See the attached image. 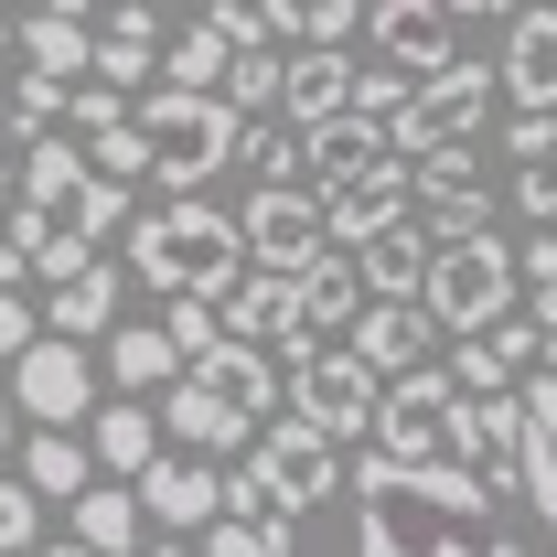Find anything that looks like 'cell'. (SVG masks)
Masks as SVG:
<instances>
[{"label": "cell", "mask_w": 557, "mask_h": 557, "mask_svg": "<svg viewBox=\"0 0 557 557\" xmlns=\"http://www.w3.org/2000/svg\"><path fill=\"white\" fill-rule=\"evenodd\" d=\"M225 75H236V44L214 33V11L194 33H172V54H161V86H172V97H225Z\"/></svg>", "instance_id": "27"}, {"label": "cell", "mask_w": 557, "mask_h": 557, "mask_svg": "<svg viewBox=\"0 0 557 557\" xmlns=\"http://www.w3.org/2000/svg\"><path fill=\"white\" fill-rule=\"evenodd\" d=\"M0 129H11V86H0Z\"/></svg>", "instance_id": "40"}, {"label": "cell", "mask_w": 557, "mask_h": 557, "mask_svg": "<svg viewBox=\"0 0 557 557\" xmlns=\"http://www.w3.org/2000/svg\"><path fill=\"white\" fill-rule=\"evenodd\" d=\"M504 97L515 119H557V11H525L504 33Z\"/></svg>", "instance_id": "17"}, {"label": "cell", "mask_w": 557, "mask_h": 557, "mask_svg": "<svg viewBox=\"0 0 557 557\" xmlns=\"http://www.w3.org/2000/svg\"><path fill=\"white\" fill-rule=\"evenodd\" d=\"M504 161L515 172H557V119H504Z\"/></svg>", "instance_id": "31"}, {"label": "cell", "mask_w": 557, "mask_h": 557, "mask_svg": "<svg viewBox=\"0 0 557 557\" xmlns=\"http://www.w3.org/2000/svg\"><path fill=\"white\" fill-rule=\"evenodd\" d=\"M515 269L536 278V300H557V236H536V247H515Z\"/></svg>", "instance_id": "34"}, {"label": "cell", "mask_w": 557, "mask_h": 557, "mask_svg": "<svg viewBox=\"0 0 557 557\" xmlns=\"http://www.w3.org/2000/svg\"><path fill=\"white\" fill-rule=\"evenodd\" d=\"M0 557H44V493L22 483V472L0 483Z\"/></svg>", "instance_id": "29"}, {"label": "cell", "mask_w": 557, "mask_h": 557, "mask_svg": "<svg viewBox=\"0 0 557 557\" xmlns=\"http://www.w3.org/2000/svg\"><path fill=\"white\" fill-rule=\"evenodd\" d=\"M205 557H289V536H278V525H236V515H225V525L205 536Z\"/></svg>", "instance_id": "32"}, {"label": "cell", "mask_w": 557, "mask_h": 557, "mask_svg": "<svg viewBox=\"0 0 557 557\" xmlns=\"http://www.w3.org/2000/svg\"><path fill=\"white\" fill-rule=\"evenodd\" d=\"M44 557H86V547H75V536H65V547H44Z\"/></svg>", "instance_id": "38"}, {"label": "cell", "mask_w": 557, "mask_h": 557, "mask_svg": "<svg viewBox=\"0 0 557 557\" xmlns=\"http://www.w3.org/2000/svg\"><path fill=\"white\" fill-rule=\"evenodd\" d=\"M108 322H119V269H86L75 289L44 300V333H54V344H86V333H108Z\"/></svg>", "instance_id": "28"}, {"label": "cell", "mask_w": 557, "mask_h": 557, "mask_svg": "<svg viewBox=\"0 0 557 557\" xmlns=\"http://www.w3.org/2000/svg\"><path fill=\"white\" fill-rule=\"evenodd\" d=\"M75 547L86 557H150V515H139V483H97L75 504Z\"/></svg>", "instance_id": "23"}, {"label": "cell", "mask_w": 557, "mask_h": 557, "mask_svg": "<svg viewBox=\"0 0 557 557\" xmlns=\"http://www.w3.org/2000/svg\"><path fill=\"white\" fill-rule=\"evenodd\" d=\"M450 429H461V386H450V364H418V375L386 386L364 461H386V472H440V461H450Z\"/></svg>", "instance_id": "6"}, {"label": "cell", "mask_w": 557, "mask_h": 557, "mask_svg": "<svg viewBox=\"0 0 557 557\" xmlns=\"http://www.w3.org/2000/svg\"><path fill=\"white\" fill-rule=\"evenodd\" d=\"M22 278H33V258H22V247L0 236V289H22Z\"/></svg>", "instance_id": "35"}, {"label": "cell", "mask_w": 557, "mask_h": 557, "mask_svg": "<svg viewBox=\"0 0 557 557\" xmlns=\"http://www.w3.org/2000/svg\"><path fill=\"white\" fill-rule=\"evenodd\" d=\"M236 225H247V258H258V278H289V289L322 269V258H344V247H333V214H322V194H258Z\"/></svg>", "instance_id": "9"}, {"label": "cell", "mask_w": 557, "mask_h": 557, "mask_svg": "<svg viewBox=\"0 0 557 557\" xmlns=\"http://www.w3.org/2000/svg\"><path fill=\"white\" fill-rule=\"evenodd\" d=\"M139 214H129V194L86 161V139H33L22 150V205H11V247L33 258V278L44 289H75L86 269H108L97 247L108 236H129Z\"/></svg>", "instance_id": "2"}, {"label": "cell", "mask_w": 557, "mask_h": 557, "mask_svg": "<svg viewBox=\"0 0 557 557\" xmlns=\"http://www.w3.org/2000/svg\"><path fill=\"white\" fill-rule=\"evenodd\" d=\"M525 504L547 515V557H557V375L525 386Z\"/></svg>", "instance_id": "26"}, {"label": "cell", "mask_w": 557, "mask_h": 557, "mask_svg": "<svg viewBox=\"0 0 557 557\" xmlns=\"http://www.w3.org/2000/svg\"><path fill=\"white\" fill-rule=\"evenodd\" d=\"M11 429H22V408H11V386H0V450H11Z\"/></svg>", "instance_id": "36"}, {"label": "cell", "mask_w": 557, "mask_h": 557, "mask_svg": "<svg viewBox=\"0 0 557 557\" xmlns=\"http://www.w3.org/2000/svg\"><path fill=\"white\" fill-rule=\"evenodd\" d=\"M493 97H504V65H461L450 75H429L418 86V108L397 119V161H440V150H472L483 139V119H493Z\"/></svg>", "instance_id": "7"}, {"label": "cell", "mask_w": 557, "mask_h": 557, "mask_svg": "<svg viewBox=\"0 0 557 557\" xmlns=\"http://www.w3.org/2000/svg\"><path fill=\"white\" fill-rule=\"evenodd\" d=\"M139 515H150L161 536H214V525H225V472L194 461V450H161L150 483H139Z\"/></svg>", "instance_id": "12"}, {"label": "cell", "mask_w": 557, "mask_h": 557, "mask_svg": "<svg viewBox=\"0 0 557 557\" xmlns=\"http://www.w3.org/2000/svg\"><path fill=\"white\" fill-rule=\"evenodd\" d=\"M354 547L364 557H525L504 536V493L472 483L461 461H440V472L364 461L354 472Z\"/></svg>", "instance_id": "1"}, {"label": "cell", "mask_w": 557, "mask_h": 557, "mask_svg": "<svg viewBox=\"0 0 557 557\" xmlns=\"http://www.w3.org/2000/svg\"><path fill=\"white\" fill-rule=\"evenodd\" d=\"M150 557H194V547H183V536H150Z\"/></svg>", "instance_id": "37"}, {"label": "cell", "mask_w": 557, "mask_h": 557, "mask_svg": "<svg viewBox=\"0 0 557 557\" xmlns=\"http://www.w3.org/2000/svg\"><path fill=\"white\" fill-rule=\"evenodd\" d=\"M483 11H440V0H386L375 11V65H397V75H450L461 65V33H472Z\"/></svg>", "instance_id": "11"}, {"label": "cell", "mask_w": 557, "mask_h": 557, "mask_svg": "<svg viewBox=\"0 0 557 557\" xmlns=\"http://www.w3.org/2000/svg\"><path fill=\"white\" fill-rule=\"evenodd\" d=\"M22 54L44 86H97V22L86 11H44V22H22Z\"/></svg>", "instance_id": "20"}, {"label": "cell", "mask_w": 557, "mask_h": 557, "mask_svg": "<svg viewBox=\"0 0 557 557\" xmlns=\"http://www.w3.org/2000/svg\"><path fill=\"white\" fill-rule=\"evenodd\" d=\"M515 278H525V269H515V247H504V236H440L418 311H429L440 333L483 344V333H504V300H515Z\"/></svg>", "instance_id": "5"}, {"label": "cell", "mask_w": 557, "mask_h": 557, "mask_svg": "<svg viewBox=\"0 0 557 557\" xmlns=\"http://www.w3.org/2000/svg\"><path fill=\"white\" fill-rule=\"evenodd\" d=\"M194 386H205V408H225L236 429H258L269 440V408H278V364L258 344H225V354H205L194 364Z\"/></svg>", "instance_id": "15"}, {"label": "cell", "mask_w": 557, "mask_h": 557, "mask_svg": "<svg viewBox=\"0 0 557 557\" xmlns=\"http://www.w3.org/2000/svg\"><path fill=\"white\" fill-rule=\"evenodd\" d=\"M375 408H386V386H375L344 344L311 354V364H289V418H300V429H322L333 450H344V440H375Z\"/></svg>", "instance_id": "8"}, {"label": "cell", "mask_w": 557, "mask_h": 557, "mask_svg": "<svg viewBox=\"0 0 557 557\" xmlns=\"http://www.w3.org/2000/svg\"><path fill=\"white\" fill-rule=\"evenodd\" d=\"M354 322H364V269L354 258H322V269L300 278V333L333 354V333H354Z\"/></svg>", "instance_id": "24"}, {"label": "cell", "mask_w": 557, "mask_h": 557, "mask_svg": "<svg viewBox=\"0 0 557 557\" xmlns=\"http://www.w3.org/2000/svg\"><path fill=\"white\" fill-rule=\"evenodd\" d=\"M547 236H557V225H547Z\"/></svg>", "instance_id": "41"}, {"label": "cell", "mask_w": 557, "mask_h": 557, "mask_svg": "<svg viewBox=\"0 0 557 557\" xmlns=\"http://www.w3.org/2000/svg\"><path fill=\"white\" fill-rule=\"evenodd\" d=\"M108 375H119V397H150V386L172 397V386H183V354H172L161 322H119V333H108Z\"/></svg>", "instance_id": "25"}, {"label": "cell", "mask_w": 557, "mask_h": 557, "mask_svg": "<svg viewBox=\"0 0 557 557\" xmlns=\"http://www.w3.org/2000/svg\"><path fill=\"white\" fill-rule=\"evenodd\" d=\"M386 161H397V139H386V129H364V119H344V129H322V139H311V194L333 205V194H354V183H375Z\"/></svg>", "instance_id": "21"}, {"label": "cell", "mask_w": 557, "mask_h": 557, "mask_svg": "<svg viewBox=\"0 0 557 557\" xmlns=\"http://www.w3.org/2000/svg\"><path fill=\"white\" fill-rule=\"evenodd\" d=\"M247 225L225 205H150L129 225V278L139 289H161V311L172 300H236L247 289Z\"/></svg>", "instance_id": "3"}, {"label": "cell", "mask_w": 557, "mask_h": 557, "mask_svg": "<svg viewBox=\"0 0 557 557\" xmlns=\"http://www.w3.org/2000/svg\"><path fill=\"white\" fill-rule=\"evenodd\" d=\"M0 44H22V22H0Z\"/></svg>", "instance_id": "39"}, {"label": "cell", "mask_w": 557, "mask_h": 557, "mask_svg": "<svg viewBox=\"0 0 557 557\" xmlns=\"http://www.w3.org/2000/svg\"><path fill=\"white\" fill-rule=\"evenodd\" d=\"M44 344V322H33V311H22V289H0V354H11V364H22V354Z\"/></svg>", "instance_id": "33"}, {"label": "cell", "mask_w": 557, "mask_h": 557, "mask_svg": "<svg viewBox=\"0 0 557 557\" xmlns=\"http://www.w3.org/2000/svg\"><path fill=\"white\" fill-rule=\"evenodd\" d=\"M429 333H440V322H429L418 300H364V322L344 333V354L375 375V386H397V375H418V364H429Z\"/></svg>", "instance_id": "13"}, {"label": "cell", "mask_w": 557, "mask_h": 557, "mask_svg": "<svg viewBox=\"0 0 557 557\" xmlns=\"http://www.w3.org/2000/svg\"><path fill=\"white\" fill-rule=\"evenodd\" d=\"M86 161H97V172H108V183L129 194L139 172H150V150H139V119H129V129H108V139H86Z\"/></svg>", "instance_id": "30"}, {"label": "cell", "mask_w": 557, "mask_h": 557, "mask_svg": "<svg viewBox=\"0 0 557 557\" xmlns=\"http://www.w3.org/2000/svg\"><path fill=\"white\" fill-rule=\"evenodd\" d=\"M86 450L108 461V483H150V461H161L172 440H161V408L119 397V408H97V418H86Z\"/></svg>", "instance_id": "18"}, {"label": "cell", "mask_w": 557, "mask_h": 557, "mask_svg": "<svg viewBox=\"0 0 557 557\" xmlns=\"http://www.w3.org/2000/svg\"><path fill=\"white\" fill-rule=\"evenodd\" d=\"M139 150H150V183H161V205H205L214 172H236L247 161V119L225 108V97H139Z\"/></svg>", "instance_id": "4"}, {"label": "cell", "mask_w": 557, "mask_h": 557, "mask_svg": "<svg viewBox=\"0 0 557 557\" xmlns=\"http://www.w3.org/2000/svg\"><path fill=\"white\" fill-rule=\"evenodd\" d=\"M247 461L278 483V504H289V515H311V504L333 493V472H344V461H333V440H322V429H300V418H269V440H258Z\"/></svg>", "instance_id": "14"}, {"label": "cell", "mask_w": 557, "mask_h": 557, "mask_svg": "<svg viewBox=\"0 0 557 557\" xmlns=\"http://www.w3.org/2000/svg\"><path fill=\"white\" fill-rule=\"evenodd\" d=\"M11 408L33 418V429H75V418H97V354L44 333V344L11 364Z\"/></svg>", "instance_id": "10"}, {"label": "cell", "mask_w": 557, "mask_h": 557, "mask_svg": "<svg viewBox=\"0 0 557 557\" xmlns=\"http://www.w3.org/2000/svg\"><path fill=\"white\" fill-rule=\"evenodd\" d=\"M22 483L44 493V504H86L97 493V450L75 429H22Z\"/></svg>", "instance_id": "22"}, {"label": "cell", "mask_w": 557, "mask_h": 557, "mask_svg": "<svg viewBox=\"0 0 557 557\" xmlns=\"http://www.w3.org/2000/svg\"><path fill=\"white\" fill-rule=\"evenodd\" d=\"M354 86H364L354 54H289V97H278V119L322 139V129H344V119H354Z\"/></svg>", "instance_id": "16"}, {"label": "cell", "mask_w": 557, "mask_h": 557, "mask_svg": "<svg viewBox=\"0 0 557 557\" xmlns=\"http://www.w3.org/2000/svg\"><path fill=\"white\" fill-rule=\"evenodd\" d=\"M429 258H440V236H429V225H386V236H375V247H354V269H364V300H418V289H429Z\"/></svg>", "instance_id": "19"}]
</instances>
